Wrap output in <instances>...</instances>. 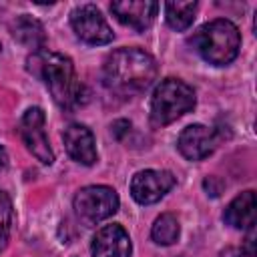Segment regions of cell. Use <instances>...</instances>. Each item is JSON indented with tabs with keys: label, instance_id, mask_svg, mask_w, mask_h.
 Masks as SVG:
<instances>
[{
	"label": "cell",
	"instance_id": "7",
	"mask_svg": "<svg viewBox=\"0 0 257 257\" xmlns=\"http://www.w3.org/2000/svg\"><path fill=\"white\" fill-rule=\"evenodd\" d=\"M44 122H46L44 110L40 106H30L20 118V137H22L26 149L42 165H52L54 163V153L50 149Z\"/></svg>",
	"mask_w": 257,
	"mask_h": 257
},
{
	"label": "cell",
	"instance_id": "6",
	"mask_svg": "<svg viewBox=\"0 0 257 257\" xmlns=\"http://www.w3.org/2000/svg\"><path fill=\"white\" fill-rule=\"evenodd\" d=\"M70 26H72L76 38H80L82 42L92 44V46L108 44L114 38L112 28L108 26V22L104 20L102 12L94 4L76 6L70 12Z\"/></svg>",
	"mask_w": 257,
	"mask_h": 257
},
{
	"label": "cell",
	"instance_id": "13",
	"mask_svg": "<svg viewBox=\"0 0 257 257\" xmlns=\"http://www.w3.org/2000/svg\"><path fill=\"white\" fill-rule=\"evenodd\" d=\"M223 221L233 229H249L255 227V191L239 193L225 209Z\"/></svg>",
	"mask_w": 257,
	"mask_h": 257
},
{
	"label": "cell",
	"instance_id": "14",
	"mask_svg": "<svg viewBox=\"0 0 257 257\" xmlns=\"http://www.w3.org/2000/svg\"><path fill=\"white\" fill-rule=\"evenodd\" d=\"M10 32H12L14 40H18L20 44L32 48V52L42 50L44 44H46V32H44V26L40 24V20L32 18L30 14H20V16L12 22Z\"/></svg>",
	"mask_w": 257,
	"mask_h": 257
},
{
	"label": "cell",
	"instance_id": "2",
	"mask_svg": "<svg viewBox=\"0 0 257 257\" xmlns=\"http://www.w3.org/2000/svg\"><path fill=\"white\" fill-rule=\"evenodd\" d=\"M157 78L155 58L141 48H118L106 56L102 66L104 86L122 98L145 92Z\"/></svg>",
	"mask_w": 257,
	"mask_h": 257
},
{
	"label": "cell",
	"instance_id": "11",
	"mask_svg": "<svg viewBox=\"0 0 257 257\" xmlns=\"http://www.w3.org/2000/svg\"><path fill=\"white\" fill-rule=\"evenodd\" d=\"M159 4L149 0H120L110 4V12L116 16V20L137 32H145L155 16H157Z\"/></svg>",
	"mask_w": 257,
	"mask_h": 257
},
{
	"label": "cell",
	"instance_id": "16",
	"mask_svg": "<svg viewBox=\"0 0 257 257\" xmlns=\"http://www.w3.org/2000/svg\"><path fill=\"white\" fill-rule=\"evenodd\" d=\"M181 235V225L179 219L173 213H163L161 217L155 219L151 237L157 245H173Z\"/></svg>",
	"mask_w": 257,
	"mask_h": 257
},
{
	"label": "cell",
	"instance_id": "10",
	"mask_svg": "<svg viewBox=\"0 0 257 257\" xmlns=\"http://www.w3.org/2000/svg\"><path fill=\"white\" fill-rule=\"evenodd\" d=\"M131 251H133L131 237L116 223L100 227L92 237V245H90L92 257H131Z\"/></svg>",
	"mask_w": 257,
	"mask_h": 257
},
{
	"label": "cell",
	"instance_id": "5",
	"mask_svg": "<svg viewBox=\"0 0 257 257\" xmlns=\"http://www.w3.org/2000/svg\"><path fill=\"white\" fill-rule=\"evenodd\" d=\"M118 195L112 187L90 185L74 195V211L84 225H96L118 211Z\"/></svg>",
	"mask_w": 257,
	"mask_h": 257
},
{
	"label": "cell",
	"instance_id": "9",
	"mask_svg": "<svg viewBox=\"0 0 257 257\" xmlns=\"http://www.w3.org/2000/svg\"><path fill=\"white\" fill-rule=\"evenodd\" d=\"M219 143V135L215 128H209L205 124H189L181 131L177 149L187 161H203L209 157Z\"/></svg>",
	"mask_w": 257,
	"mask_h": 257
},
{
	"label": "cell",
	"instance_id": "12",
	"mask_svg": "<svg viewBox=\"0 0 257 257\" xmlns=\"http://www.w3.org/2000/svg\"><path fill=\"white\" fill-rule=\"evenodd\" d=\"M62 141H64V149L72 161H76L84 167H90L96 163L98 153H96L94 135L84 124H78V122L68 124L62 133Z\"/></svg>",
	"mask_w": 257,
	"mask_h": 257
},
{
	"label": "cell",
	"instance_id": "8",
	"mask_svg": "<svg viewBox=\"0 0 257 257\" xmlns=\"http://www.w3.org/2000/svg\"><path fill=\"white\" fill-rule=\"evenodd\" d=\"M175 187V177L169 171L147 169L131 179V195L139 205H153L161 201Z\"/></svg>",
	"mask_w": 257,
	"mask_h": 257
},
{
	"label": "cell",
	"instance_id": "17",
	"mask_svg": "<svg viewBox=\"0 0 257 257\" xmlns=\"http://www.w3.org/2000/svg\"><path fill=\"white\" fill-rule=\"evenodd\" d=\"M12 217H14L12 201L4 191H0V253L8 245L10 229H12Z\"/></svg>",
	"mask_w": 257,
	"mask_h": 257
},
{
	"label": "cell",
	"instance_id": "19",
	"mask_svg": "<svg viewBox=\"0 0 257 257\" xmlns=\"http://www.w3.org/2000/svg\"><path fill=\"white\" fill-rule=\"evenodd\" d=\"M6 167H8V153H6V149L0 145V173H2Z\"/></svg>",
	"mask_w": 257,
	"mask_h": 257
},
{
	"label": "cell",
	"instance_id": "4",
	"mask_svg": "<svg viewBox=\"0 0 257 257\" xmlns=\"http://www.w3.org/2000/svg\"><path fill=\"white\" fill-rule=\"evenodd\" d=\"M195 90L181 78H165L157 84L151 96V122L165 126L195 108Z\"/></svg>",
	"mask_w": 257,
	"mask_h": 257
},
{
	"label": "cell",
	"instance_id": "1",
	"mask_svg": "<svg viewBox=\"0 0 257 257\" xmlns=\"http://www.w3.org/2000/svg\"><path fill=\"white\" fill-rule=\"evenodd\" d=\"M26 70L44 82L60 108L72 110L86 102V88L78 80L68 56L42 48L26 58Z\"/></svg>",
	"mask_w": 257,
	"mask_h": 257
},
{
	"label": "cell",
	"instance_id": "18",
	"mask_svg": "<svg viewBox=\"0 0 257 257\" xmlns=\"http://www.w3.org/2000/svg\"><path fill=\"white\" fill-rule=\"evenodd\" d=\"M243 253L247 257H253L255 255V227H249L247 229V237L243 241Z\"/></svg>",
	"mask_w": 257,
	"mask_h": 257
},
{
	"label": "cell",
	"instance_id": "15",
	"mask_svg": "<svg viewBox=\"0 0 257 257\" xmlns=\"http://www.w3.org/2000/svg\"><path fill=\"white\" fill-rule=\"evenodd\" d=\"M197 8H199L197 2H167L165 4V20L173 30L183 32L193 24Z\"/></svg>",
	"mask_w": 257,
	"mask_h": 257
},
{
	"label": "cell",
	"instance_id": "3",
	"mask_svg": "<svg viewBox=\"0 0 257 257\" xmlns=\"http://www.w3.org/2000/svg\"><path fill=\"white\" fill-rule=\"evenodd\" d=\"M191 44L205 62L213 66H225L237 58L241 48V34L231 20L215 18L193 34Z\"/></svg>",
	"mask_w": 257,
	"mask_h": 257
}]
</instances>
